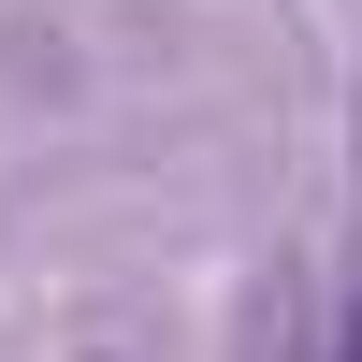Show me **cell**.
Masks as SVG:
<instances>
[{
  "label": "cell",
  "instance_id": "6da1fadb",
  "mask_svg": "<svg viewBox=\"0 0 362 362\" xmlns=\"http://www.w3.org/2000/svg\"><path fill=\"white\" fill-rule=\"evenodd\" d=\"M348 362H362V319H348Z\"/></svg>",
  "mask_w": 362,
  "mask_h": 362
}]
</instances>
